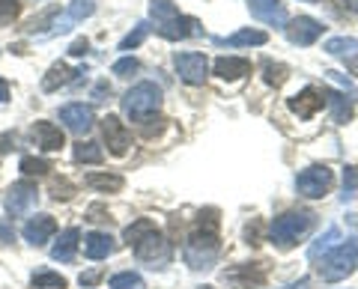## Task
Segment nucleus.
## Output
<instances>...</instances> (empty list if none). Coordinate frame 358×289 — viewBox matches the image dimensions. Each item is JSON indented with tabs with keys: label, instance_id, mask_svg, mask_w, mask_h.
<instances>
[{
	"label": "nucleus",
	"instance_id": "obj_30",
	"mask_svg": "<svg viewBox=\"0 0 358 289\" xmlns=\"http://www.w3.org/2000/svg\"><path fill=\"white\" fill-rule=\"evenodd\" d=\"M93 13H96V0H72L69 9H66V18L75 24V21H84Z\"/></svg>",
	"mask_w": 358,
	"mask_h": 289
},
{
	"label": "nucleus",
	"instance_id": "obj_29",
	"mask_svg": "<svg viewBox=\"0 0 358 289\" xmlns=\"http://www.w3.org/2000/svg\"><path fill=\"white\" fill-rule=\"evenodd\" d=\"M30 283L33 289H66V277L57 274V272H48V269H42L30 277Z\"/></svg>",
	"mask_w": 358,
	"mask_h": 289
},
{
	"label": "nucleus",
	"instance_id": "obj_33",
	"mask_svg": "<svg viewBox=\"0 0 358 289\" xmlns=\"http://www.w3.org/2000/svg\"><path fill=\"white\" fill-rule=\"evenodd\" d=\"M21 173L24 176H45L51 170V161L48 158H33V155H24V158H21Z\"/></svg>",
	"mask_w": 358,
	"mask_h": 289
},
{
	"label": "nucleus",
	"instance_id": "obj_25",
	"mask_svg": "<svg viewBox=\"0 0 358 289\" xmlns=\"http://www.w3.org/2000/svg\"><path fill=\"white\" fill-rule=\"evenodd\" d=\"M90 188H96V191H110V194H117L122 191V185H126V179L117 173H87V179H84Z\"/></svg>",
	"mask_w": 358,
	"mask_h": 289
},
{
	"label": "nucleus",
	"instance_id": "obj_28",
	"mask_svg": "<svg viewBox=\"0 0 358 289\" xmlns=\"http://www.w3.org/2000/svg\"><path fill=\"white\" fill-rule=\"evenodd\" d=\"M322 96H326V105H331L334 122H350L352 119V105L346 102L343 93H322Z\"/></svg>",
	"mask_w": 358,
	"mask_h": 289
},
{
	"label": "nucleus",
	"instance_id": "obj_38",
	"mask_svg": "<svg viewBox=\"0 0 358 289\" xmlns=\"http://www.w3.org/2000/svg\"><path fill=\"white\" fill-rule=\"evenodd\" d=\"M51 194H54V200H69L75 194V185L69 179H54L51 182Z\"/></svg>",
	"mask_w": 358,
	"mask_h": 289
},
{
	"label": "nucleus",
	"instance_id": "obj_39",
	"mask_svg": "<svg viewBox=\"0 0 358 289\" xmlns=\"http://www.w3.org/2000/svg\"><path fill=\"white\" fill-rule=\"evenodd\" d=\"M138 69H141V63L134 60V57H122V60L114 63V75H120V77H129V75H134Z\"/></svg>",
	"mask_w": 358,
	"mask_h": 289
},
{
	"label": "nucleus",
	"instance_id": "obj_21",
	"mask_svg": "<svg viewBox=\"0 0 358 289\" xmlns=\"http://www.w3.org/2000/svg\"><path fill=\"white\" fill-rule=\"evenodd\" d=\"M322 51L331 54V57H341L346 63H358V39H352V36H331L326 45H322Z\"/></svg>",
	"mask_w": 358,
	"mask_h": 289
},
{
	"label": "nucleus",
	"instance_id": "obj_47",
	"mask_svg": "<svg viewBox=\"0 0 358 289\" xmlns=\"http://www.w3.org/2000/svg\"><path fill=\"white\" fill-rule=\"evenodd\" d=\"M346 6H350L352 13H358V0H346Z\"/></svg>",
	"mask_w": 358,
	"mask_h": 289
},
{
	"label": "nucleus",
	"instance_id": "obj_37",
	"mask_svg": "<svg viewBox=\"0 0 358 289\" xmlns=\"http://www.w3.org/2000/svg\"><path fill=\"white\" fill-rule=\"evenodd\" d=\"M358 191V168H346L343 170V200H352Z\"/></svg>",
	"mask_w": 358,
	"mask_h": 289
},
{
	"label": "nucleus",
	"instance_id": "obj_6",
	"mask_svg": "<svg viewBox=\"0 0 358 289\" xmlns=\"http://www.w3.org/2000/svg\"><path fill=\"white\" fill-rule=\"evenodd\" d=\"M331 185H334V173L326 164H310V168H305L296 176V191L308 200L326 197L331 191Z\"/></svg>",
	"mask_w": 358,
	"mask_h": 289
},
{
	"label": "nucleus",
	"instance_id": "obj_3",
	"mask_svg": "<svg viewBox=\"0 0 358 289\" xmlns=\"http://www.w3.org/2000/svg\"><path fill=\"white\" fill-rule=\"evenodd\" d=\"M122 110L134 122H150L162 110V87L152 81H141L122 96Z\"/></svg>",
	"mask_w": 358,
	"mask_h": 289
},
{
	"label": "nucleus",
	"instance_id": "obj_20",
	"mask_svg": "<svg viewBox=\"0 0 358 289\" xmlns=\"http://www.w3.org/2000/svg\"><path fill=\"white\" fill-rule=\"evenodd\" d=\"M215 75L221 81H239V77L251 75V63L245 57H218L215 60Z\"/></svg>",
	"mask_w": 358,
	"mask_h": 289
},
{
	"label": "nucleus",
	"instance_id": "obj_35",
	"mask_svg": "<svg viewBox=\"0 0 358 289\" xmlns=\"http://www.w3.org/2000/svg\"><path fill=\"white\" fill-rule=\"evenodd\" d=\"M147 33H150V27L147 24H138L134 27L131 33H126V36H122V42H120V51H131V48H138L143 39H147Z\"/></svg>",
	"mask_w": 358,
	"mask_h": 289
},
{
	"label": "nucleus",
	"instance_id": "obj_23",
	"mask_svg": "<svg viewBox=\"0 0 358 289\" xmlns=\"http://www.w3.org/2000/svg\"><path fill=\"white\" fill-rule=\"evenodd\" d=\"M218 45H227V48H251V45H266L268 36L263 30H251V27H245V30H236L233 36L227 39H215Z\"/></svg>",
	"mask_w": 358,
	"mask_h": 289
},
{
	"label": "nucleus",
	"instance_id": "obj_44",
	"mask_svg": "<svg viewBox=\"0 0 358 289\" xmlns=\"http://www.w3.org/2000/svg\"><path fill=\"white\" fill-rule=\"evenodd\" d=\"M105 96H110V87L102 81V84H96V90H93V98H96V102H102V98Z\"/></svg>",
	"mask_w": 358,
	"mask_h": 289
},
{
	"label": "nucleus",
	"instance_id": "obj_34",
	"mask_svg": "<svg viewBox=\"0 0 358 289\" xmlns=\"http://www.w3.org/2000/svg\"><path fill=\"white\" fill-rule=\"evenodd\" d=\"M263 72H266V84H272V87H281L287 81V66H281V63L266 60L263 63Z\"/></svg>",
	"mask_w": 358,
	"mask_h": 289
},
{
	"label": "nucleus",
	"instance_id": "obj_16",
	"mask_svg": "<svg viewBox=\"0 0 358 289\" xmlns=\"http://www.w3.org/2000/svg\"><path fill=\"white\" fill-rule=\"evenodd\" d=\"M30 138L36 140V147L42 149V152H57V149H63L66 147V138H63V131L54 126V122H45V119H39V122H33V128H30Z\"/></svg>",
	"mask_w": 358,
	"mask_h": 289
},
{
	"label": "nucleus",
	"instance_id": "obj_5",
	"mask_svg": "<svg viewBox=\"0 0 358 289\" xmlns=\"http://www.w3.org/2000/svg\"><path fill=\"white\" fill-rule=\"evenodd\" d=\"M131 248H134V257H138V262L150 265V269H164V265L171 262V257H173L171 242H167L159 230L147 232V236L138 239Z\"/></svg>",
	"mask_w": 358,
	"mask_h": 289
},
{
	"label": "nucleus",
	"instance_id": "obj_46",
	"mask_svg": "<svg viewBox=\"0 0 358 289\" xmlns=\"http://www.w3.org/2000/svg\"><path fill=\"white\" fill-rule=\"evenodd\" d=\"M0 102H9V84L3 75H0Z\"/></svg>",
	"mask_w": 358,
	"mask_h": 289
},
{
	"label": "nucleus",
	"instance_id": "obj_18",
	"mask_svg": "<svg viewBox=\"0 0 358 289\" xmlns=\"http://www.w3.org/2000/svg\"><path fill=\"white\" fill-rule=\"evenodd\" d=\"M114 251H117V242L108 232H87L84 236V253L90 260H108Z\"/></svg>",
	"mask_w": 358,
	"mask_h": 289
},
{
	"label": "nucleus",
	"instance_id": "obj_19",
	"mask_svg": "<svg viewBox=\"0 0 358 289\" xmlns=\"http://www.w3.org/2000/svg\"><path fill=\"white\" fill-rule=\"evenodd\" d=\"M78 244H81V230H78V227L63 230V232H60V239L54 242V248H51V257L57 260V262H72V260H75Z\"/></svg>",
	"mask_w": 358,
	"mask_h": 289
},
{
	"label": "nucleus",
	"instance_id": "obj_13",
	"mask_svg": "<svg viewBox=\"0 0 358 289\" xmlns=\"http://www.w3.org/2000/svg\"><path fill=\"white\" fill-rule=\"evenodd\" d=\"M162 39H171V42H179V39H188V36H200L203 27H200V21L192 18V15H182L179 13L173 21H167V24H159L155 27Z\"/></svg>",
	"mask_w": 358,
	"mask_h": 289
},
{
	"label": "nucleus",
	"instance_id": "obj_12",
	"mask_svg": "<svg viewBox=\"0 0 358 289\" xmlns=\"http://www.w3.org/2000/svg\"><path fill=\"white\" fill-rule=\"evenodd\" d=\"M248 9L257 21H263L268 27H278V30H284L289 21L281 0H248Z\"/></svg>",
	"mask_w": 358,
	"mask_h": 289
},
{
	"label": "nucleus",
	"instance_id": "obj_11",
	"mask_svg": "<svg viewBox=\"0 0 358 289\" xmlns=\"http://www.w3.org/2000/svg\"><path fill=\"white\" fill-rule=\"evenodd\" d=\"M102 135H105V143H108V152H110V155L122 158V155L129 152L131 135H129V128L122 126V122H120L114 114H108V117L102 119Z\"/></svg>",
	"mask_w": 358,
	"mask_h": 289
},
{
	"label": "nucleus",
	"instance_id": "obj_14",
	"mask_svg": "<svg viewBox=\"0 0 358 289\" xmlns=\"http://www.w3.org/2000/svg\"><path fill=\"white\" fill-rule=\"evenodd\" d=\"M322 108H326V96H322L320 90H313V87H305L301 93H296L293 98H289V110H293L299 119L317 117Z\"/></svg>",
	"mask_w": 358,
	"mask_h": 289
},
{
	"label": "nucleus",
	"instance_id": "obj_9",
	"mask_svg": "<svg viewBox=\"0 0 358 289\" xmlns=\"http://www.w3.org/2000/svg\"><path fill=\"white\" fill-rule=\"evenodd\" d=\"M284 33H287V39L293 42V45L308 48V45H313V42L322 36V21L310 18V15H299V18H293V21H287Z\"/></svg>",
	"mask_w": 358,
	"mask_h": 289
},
{
	"label": "nucleus",
	"instance_id": "obj_2",
	"mask_svg": "<svg viewBox=\"0 0 358 289\" xmlns=\"http://www.w3.org/2000/svg\"><path fill=\"white\" fill-rule=\"evenodd\" d=\"M313 212H284L278 215L272 224H268V239H272L275 248L289 251L296 248L301 236H308V230L313 227Z\"/></svg>",
	"mask_w": 358,
	"mask_h": 289
},
{
	"label": "nucleus",
	"instance_id": "obj_15",
	"mask_svg": "<svg viewBox=\"0 0 358 289\" xmlns=\"http://www.w3.org/2000/svg\"><path fill=\"white\" fill-rule=\"evenodd\" d=\"M224 283H230L233 289H251V286H263L266 283V272L263 265H236V269L224 272Z\"/></svg>",
	"mask_w": 358,
	"mask_h": 289
},
{
	"label": "nucleus",
	"instance_id": "obj_42",
	"mask_svg": "<svg viewBox=\"0 0 358 289\" xmlns=\"http://www.w3.org/2000/svg\"><path fill=\"white\" fill-rule=\"evenodd\" d=\"M87 48H90V42H87V39H75L72 45H69V54H72V57H84Z\"/></svg>",
	"mask_w": 358,
	"mask_h": 289
},
{
	"label": "nucleus",
	"instance_id": "obj_36",
	"mask_svg": "<svg viewBox=\"0 0 358 289\" xmlns=\"http://www.w3.org/2000/svg\"><path fill=\"white\" fill-rule=\"evenodd\" d=\"M18 13H21V3H18V0H0V27L13 24V21L18 18Z\"/></svg>",
	"mask_w": 358,
	"mask_h": 289
},
{
	"label": "nucleus",
	"instance_id": "obj_17",
	"mask_svg": "<svg viewBox=\"0 0 358 289\" xmlns=\"http://www.w3.org/2000/svg\"><path fill=\"white\" fill-rule=\"evenodd\" d=\"M54 232H57V221H54L51 215H36V218H30L24 230H21V236H24L33 248H42L45 242H48Z\"/></svg>",
	"mask_w": 358,
	"mask_h": 289
},
{
	"label": "nucleus",
	"instance_id": "obj_7",
	"mask_svg": "<svg viewBox=\"0 0 358 289\" xmlns=\"http://www.w3.org/2000/svg\"><path fill=\"white\" fill-rule=\"evenodd\" d=\"M36 200H39L36 185L27 182V179H21V182H13V185L6 188V194H3V206H6V212L13 215V218H24V215H30V212H33Z\"/></svg>",
	"mask_w": 358,
	"mask_h": 289
},
{
	"label": "nucleus",
	"instance_id": "obj_45",
	"mask_svg": "<svg viewBox=\"0 0 358 289\" xmlns=\"http://www.w3.org/2000/svg\"><path fill=\"white\" fill-rule=\"evenodd\" d=\"M9 143H15V135H0V152H9V149H13Z\"/></svg>",
	"mask_w": 358,
	"mask_h": 289
},
{
	"label": "nucleus",
	"instance_id": "obj_1",
	"mask_svg": "<svg viewBox=\"0 0 358 289\" xmlns=\"http://www.w3.org/2000/svg\"><path fill=\"white\" fill-rule=\"evenodd\" d=\"M218 209H203V212L197 215L192 232H188L185 239V262L192 265L194 272H206L215 265L218 260Z\"/></svg>",
	"mask_w": 358,
	"mask_h": 289
},
{
	"label": "nucleus",
	"instance_id": "obj_4",
	"mask_svg": "<svg viewBox=\"0 0 358 289\" xmlns=\"http://www.w3.org/2000/svg\"><path fill=\"white\" fill-rule=\"evenodd\" d=\"M355 265H358V239H346L317 262V272L322 281L338 283L355 272Z\"/></svg>",
	"mask_w": 358,
	"mask_h": 289
},
{
	"label": "nucleus",
	"instance_id": "obj_41",
	"mask_svg": "<svg viewBox=\"0 0 358 289\" xmlns=\"http://www.w3.org/2000/svg\"><path fill=\"white\" fill-rule=\"evenodd\" d=\"M87 221H108V209H105L102 203L90 206V209H87Z\"/></svg>",
	"mask_w": 358,
	"mask_h": 289
},
{
	"label": "nucleus",
	"instance_id": "obj_27",
	"mask_svg": "<svg viewBox=\"0 0 358 289\" xmlns=\"http://www.w3.org/2000/svg\"><path fill=\"white\" fill-rule=\"evenodd\" d=\"M75 161L78 164H99L105 158V152L99 149V143H93V140H81V143H75Z\"/></svg>",
	"mask_w": 358,
	"mask_h": 289
},
{
	"label": "nucleus",
	"instance_id": "obj_26",
	"mask_svg": "<svg viewBox=\"0 0 358 289\" xmlns=\"http://www.w3.org/2000/svg\"><path fill=\"white\" fill-rule=\"evenodd\" d=\"M176 15H179V6L173 3V0H150V18L155 21V27L173 21Z\"/></svg>",
	"mask_w": 358,
	"mask_h": 289
},
{
	"label": "nucleus",
	"instance_id": "obj_22",
	"mask_svg": "<svg viewBox=\"0 0 358 289\" xmlns=\"http://www.w3.org/2000/svg\"><path fill=\"white\" fill-rule=\"evenodd\" d=\"M341 242H343L341 230H338V227H329V230L322 232V236H320V239H317V242H313L310 248H308V260H310L313 265H317V262H320L322 257H326L329 251H334V248H338Z\"/></svg>",
	"mask_w": 358,
	"mask_h": 289
},
{
	"label": "nucleus",
	"instance_id": "obj_40",
	"mask_svg": "<svg viewBox=\"0 0 358 289\" xmlns=\"http://www.w3.org/2000/svg\"><path fill=\"white\" fill-rule=\"evenodd\" d=\"M9 242H15V230L9 221H0V244H9Z\"/></svg>",
	"mask_w": 358,
	"mask_h": 289
},
{
	"label": "nucleus",
	"instance_id": "obj_10",
	"mask_svg": "<svg viewBox=\"0 0 358 289\" xmlns=\"http://www.w3.org/2000/svg\"><path fill=\"white\" fill-rule=\"evenodd\" d=\"M60 122L72 131V135H87V131L93 128V122H96V114H93V108L90 105L72 102V105L60 108Z\"/></svg>",
	"mask_w": 358,
	"mask_h": 289
},
{
	"label": "nucleus",
	"instance_id": "obj_24",
	"mask_svg": "<svg viewBox=\"0 0 358 289\" xmlns=\"http://www.w3.org/2000/svg\"><path fill=\"white\" fill-rule=\"evenodd\" d=\"M75 75H81V72L69 69V66H66V63H54L51 69L45 72V77H42V90H45V93L60 90V87H66L69 81H75Z\"/></svg>",
	"mask_w": 358,
	"mask_h": 289
},
{
	"label": "nucleus",
	"instance_id": "obj_8",
	"mask_svg": "<svg viewBox=\"0 0 358 289\" xmlns=\"http://www.w3.org/2000/svg\"><path fill=\"white\" fill-rule=\"evenodd\" d=\"M173 66H176V72L179 77H182L185 84H203L206 81V75H209V60H206V54H194V51H185V54H176L173 57Z\"/></svg>",
	"mask_w": 358,
	"mask_h": 289
},
{
	"label": "nucleus",
	"instance_id": "obj_31",
	"mask_svg": "<svg viewBox=\"0 0 358 289\" xmlns=\"http://www.w3.org/2000/svg\"><path fill=\"white\" fill-rule=\"evenodd\" d=\"M110 289H147V283H143L141 274L134 272H120L110 277Z\"/></svg>",
	"mask_w": 358,
	"mask_h": 289
},
{
	"label": "nucleus",
	"instance_id": "obj_43",
	"mask_svg": "<svg viewBox=\"0 0 358 289\" xmlns=\"http://www.w3.org/2000/svg\"><path fill=\"white\" fill-rule=\"evenodd\" d=\"M99 281H102V272H87V274H81V286H93Z\"/></svg>",
	"mask_w": 358,
	"mask_h": 289
},
{
	"label": "nucleus",
	"instance_id": "obj_32",
	"mask_svg": "<svg viewBox=\"0 0 358 289\" xmlns=\"http://www.w3.org/2000/svg\"><path fill=\"white\" fill-rule=\"evenodd\" d=\"M155 230V221H150V218H138L131 227H126V232H122V239H126L129 244H134L138 239H143L147 232H152Z\"/></svg>",
	"mask_w": 358,
	"mask_h": 289
}]
</instances>
